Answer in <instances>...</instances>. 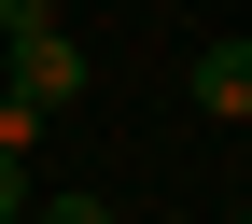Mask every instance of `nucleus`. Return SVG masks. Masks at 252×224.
I'll use <instances>...</instances> for the list:
<instances>
[{
	"mask_svg": "<svg viewBox=\"0 0 252 224\" xmlns=\"http://www.w3.org/2000/svg\"><path fill=\"white\" fill-rule=\"evenodd\" d=\"M0 224H28V182H14V154H0Z\"/></svg>",
	"mask_w": 252,
	"mask_h": 224,
	"instance_id": "39448f33",
	"label": "nucleus"
},
{
	"mask_svg": "<svg viewBox=\"0 0 252 224\" xmlns=\"http://www.w3.org/2000/svg\"><path fill=\"white\" fill-rule=\"evenodd\" d=\"M238 224H252V210H238Z\"/></svg>",
	"mask_w": 252,
	"mask_h": 224,
	"instance_id": "423d86ee",
	"label": "nucleus"
},
{
	"mask_svg": "<svg viewBox=\"0 0 252 224\" xmlns=\"http://www.w3.org/2000/svg\"><path fill=\"white\" fill-rule=\"evenodd\" d=\"M28 140H42V112H14V98H0V154H28Z\"/></svg>",
	"mask_w": 252,
	"mask_h": 224,
	"instance_id": "20e7f679",
	"label": "nucleus"
},
{
	"mask_svg": "<svg viewBox=\"0 0 252 224\" xmlns=\"http://www.w3.org/2000/svg\"><path fill=\"white\" fill-rule=\"evenodd\" d=\"M196 112L252 126V42H210V56H196Z\"/></svg>",
	"mask_w": 252,
	"mask_h": 224,
	"instance_id": "f03ea898",
	"label": "nucleus"
},
{
	"mask_svg": "<svg viewBox=\"0 0 252 224\" xmlns=\"http://www.w3.org/2000/svg\"><path fill=\"white\" fill-rule=\"evenodd\" d=\"M28 224H112V210H98V196H42Z\"/></svg>",
	"mask_w": 252,
	"mask_h": 224,
	"instance_id": "7ed1b4c3",
	"label": "nucleus"
},
{
	"mask_svg": "<svg viewBox=\"0 0 252 224\" xmlns=\"http://www.w3.org/2000/svg\"><path fill=\"white\" fill-rule=\"evenodd\" d=\"M0 98H14V112H70V98H84V56L56 42V28H28V42H14V84H0Z\"/></svg>",
	"mask_w": 252,
	"mask_h": 224,
	"instance_id": "f257e3e1",
	"label": "nucleus"
}]
</instances>
